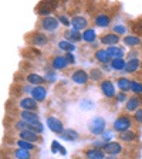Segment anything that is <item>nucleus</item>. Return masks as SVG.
Listing matches in <instances>:
<instances>
[{"label":"nucleus","mask_w":142,"mask_h":159,"mask_svg":"<svg viewBox=\"0 0 142 159\" xmlns=\"http://www.w3.org/2000/svg\"><path fill=\"white\" fill-rule=\"evenodd\" d=\"M26 83L29 84H31V85H34V87H37V85H43L44 83H46V80H44V77L43 75H40V74H27L26 75Z\"/></svg>","instance_id":"nucleus-20"},{"label":"nucleus","mask_w":142,"mask_h":159,"mask_svg":"<svg viewBox=\"0 0 142 159\" xmlns=\"http://www.w3.org/2000/svg\"><path fill=\"white\" fill-rule=\"evenodd\" d=\"M64 57H66V60L68 61V64H76V57L73 56V53H66Z\"/></svg>","instance_id":"nucleus-43"},{"label":"nucleus","mask_w":142,"mask_h":159,"mask_svg":"<svg viewBox=\"0 0 142 159\" xmlns=\"http://www.w3.org/2000/svg\"><path fill=\"white\" fill-rule=\"evenodd\" d=\"M68 66L70 64L64 56H56L51 60V67L54 68V71H56V70H61V71H63V70H66Z\"/></svg>","instance_id":"nucleus-18"},{"label":"nucleus","mask_w":142,"mask_h":159,"mask_svg":"<svg viewBox=\"0 0 142 159\" xmlns=\"http://www.w3.org/2000/svg\"><path fill=\"white\" fill-rule=\"evenodd\" d=\"M103 138H101V141H104L105 143H108V142H112V138H114V132L112 131H105V132L103 134Z\"/></svg>","instance_id":"nucleus-38"},{"label":"nucleus","mask_w":142,"mask_h":159,"mask_svg":"<svg viewBox=\"0 0 142 159\" xmlns=\"http://www.w3.org/2000/svg\"><path fill=\"white\" fill-rule=\"evenodd\" d=\"M13 159H33L34 155L29 151H24V149H20V148H10L9 149Z\"/></svg>","instance_id":"nucleus-17"},{"label":"nucleus","mask_w":142,"mask_h":159,"mask_svg":"<svg viewBox=\"0 0 142 159\" xmlns=\"http://www.w3.org/2000/svg\"><path fill=\"white\" fill-rule=\"evenodd\" d=\"M107 53H108V56L111 57V58H122L124 57V48L122 47H118V46H109L107 47Z\"/></svg>","instance_id":"nucleus-25"},{"label":"nucleus","mask_w":142,"mask_h":159,"mask_svg":"<svg viewBox=\"0 0 142 159\" xmlns=\"http://www.w3.org/2000/svg\"><path fill=\"white\" fill-rule=\"evenodd\" d=\"M70 78H71V81H74L76 84H80V85L87 84L89 81L88 73L83 68H77V70H74V71H71V73H70Z\"/></svg>","instance_id":"nucleus-6"},{"label":"nucleus","mask_w":142,"mask_h":159,"mask_svg":"<svg viewBox=\"0 0 142 159\" xmlns=\"http://www.w3.org/2000/svg\"><path fill=\"white\" fill-rule=\"evenodd\" d=\"M103 151L108 156H118L119 153H122L124 146H122V143H121V142H114V141H112V142L104 143Z\"/></svg>","instance_id":"nucleus-8"},{"label":"nucleus","mask_w":142,"mask_h":159,"mask_svg":"<svg viewBox=\"0 0 142 159\" xmlns=\"http://www.w3.org/2000/svg\"><path fill=\"white\" fill-rule=\"evenodd\" d=\"M39 26H40V29L44 30V31H56V30L58 29L60 23L56 17L48 16V17H41L39 21Z\"/></svg>","instance_id":"nucleus-4"},{"label":"nucleus","mask_w":142,"mask_h":159,"mask_svg":"<svg viewBox=\"0 0 142 159\" xmlns=\"http://www.w3.org/2000/svg\"><path fill=\"white\" fill-rule=\"evenodd\" d=\"M122 41H124V44L125 46H128V47H136V46H139V44H142V40L139 39V37H136V36H125L122 39Z\"/></svg>","instance_id":"nucleus-29"},{"label":"nucleus","mask_w":142,"mask_h":159,"mask_svg":"<svg viewBox=\"0 0 142 159\" xmlns=\"http://www.w3.org/2000/svg\"><path fill=\"white\" fill-rule=\"evenodd\" d=\"M70 21H71V29L76 31H84L88 29V19L84 16H74Z\"/></svg>","instance_id":"nucleus-9"},{"label":"nucleus","mask_w":142,"mask_h":159,"mask_svg":"<svg viewBox=\"0 0 142 159\" xmlns=\"http://www.w3.org/2000/svg\"><path fill=\"white\" fill-rule=\"evenodd\" d=\"M16 114L20 116L21 121L30 124V125H37V124H40V116H39V114L37 112H33V111H23V109H20L19 112H16Z\"/></svg>","instance_id":"nucleus-7"},{"label":"nucleus","mask_w":142,"mask_h":159,"mask_svg":"<svg viewBox=\"0 0 142 159\" xmlns=\"http://www.w3.org/2000/svg\"><path fill=\"white\" fill-rule=\"evenodd\" d=\"M88 75H89V80H91V81H103V78H104V74L99 68H91Z\"/></svg>","instance_id":"nucleus-32"},{"label":"nucleus","mask_w":142,"mask_h":159,"mask_svg":"<svg viewBox=\"0 0 142 159\" xmlns=\"http://www.w3.org/2000/svg\"><path fill=\"white\" fill-rule=\"evenodd\" d=\"M80 108L84 109V111H91V109L95 108V104H94V101H91V99H83L81 104H80Z\"/></svg>","instance_id":"nucleus-36"},{"label":"nucleus","mask_w":142,"mask_h":159,"mask_svg":"<svg viewBox=\"0 0 142 159\" xmlns=\"http://www.w3.org/2000/svg\"><path fill=\"white\" fill-rule=\"evenodd\" d=\"M111 68L114 71H124L125 70V66H126V61L124 58H114L111 63H109Z\"/></svg>","instance_id":"nucleus-30"},{"label":"nucleus","mask_w":142,"mask_h":159,"mask_svg":"<svg viewBox=\"0 0 142 159\" xmlns=\"http://www.w3.org/2000/svg\"><path fill=\"white\" fill-rule=\"evenodd\" d=\"M61 148H63V146L60 145L57 141H53V143H51V151H53L54 153H56V152H60V151H61Z\"/></svg>","instance_id":"nucleus-42"},{"label":"nucleus","mask_w":142,"mask_h":159,"mask_svg":"<svg viewBox=\"0 0 142 159\" xmlns=\"http://www.w3.org/2000/svg\"><path fill=\"white\" fill-rule=\"evenodd\" d=\"M47 125L54 134H58V135H61L64 132V129H66L63 122L60 119H57L56 116H47Z\"/></svg>","instance_id":"nucleus-13"},{"label":"nucleus","mask_w":142,"mask_h":159,"mask_svg":"<svg viewBox=\"0 0 142 159\" xmlns=\"http://www.w3.org/2000/svg\"><path fill=\"white\" fill-rule=\"evenodd\" d=\"M118 138L121 142H134V141L138 139V132L129 129V131H126V132H124V134H119Z\"/></svg>","instance_id":"nucleus-26"},{"label":"nucleus","mask_w":142,"mask_h":159,"mask_svg":"<svg viewBox=\"0 0 142 159\" xmlns=\"http://www.w3.org/2000/svg\"><path fill=\"white\" fill-rule=\"evenodd\" d=\"M112 30H114L112 33L118 34V36H119V34L122 36V34H125V31H126V29L122 26V24H117V26H114V27H112Z\"/></svg>","instance_id":"nucleus-40"},{"label":"nucleus","mask_w":142,"mask_h":159,"mask_svg":"<svg viewBox=\"0 0 142 159\" xmlns=\"http://www.w3.org/2000/svg\"><path fill=\"white\" fill-rule=\"evenodd\" d=\"M134 36H142V19H138L135 21H132V26H131Z\"/></svg>","instance_id":"nucleus-34"},{"label":"nucleus","mask_w":142,"mask_h":159,"mask_svg":"<svg viewBox=\"0 0 142 159\" xmlns=\"http://www.w3.org/2000/svg\"><path fill=\"white\" fill-rule=\"evenodd\" d=\"M17 107L23 111H33V112L39 109V104L31 97H23V98L17 99Z\"/></svg>","instance_id":"nucleus-5"},{"label":"nucleus","mask_w":142,"mask_h":159,"mask_svg":"<svg viewBox=\"0 0 142 159\" xmlns=\"http://www.w3.org/2000/svg\"><path fill=\"white\" fill-rule=\"evenodd\" d=\"M132 119L135 121L138 125H142V108H139L138 111H135L132 115Z\"/></svg>","instance_id":"nucleus-39"},{"label":"nucleus","mask_w":142,"mask_h":159,"mask_svg":"<svg viewBox=\"0 0 142 159\" xmlns=\"http://www.w3.org/2000/svg\"><path fill=\"white\" fill-rule=\"evenodd\" d=\"M64 39L67 40V41H70V43H77V41H81L83 40V37H81V33L80 31H76V30L70 29V30H66L64 31Z\"/></svg>","instance_id":"nucleus-24"},{"label":"nucleus","mask_w":142,"mask_h":159,"mask_svg":"<svg viewBox=\"0 0 142 159\" xmlns=\"http://www.w3.org/2000/svg\"><path fill=\"white\" fill-rule=\"evenodd\" d=\"M121 41V36L115 33H105V34H101L99 37V43L104 44V46H117V44Z\"/></svg>","instance_id":"nucleus-11"},{"label":"nucleus","mask_w":142,"mask_h":159,"mask_svg":"<svg viewBox=\"0 0 142 159\" xmlns=\"http://www.w3.org/2000/svg\"><path fill=\"white\" fill-rule=\"evenodd\" d=\"M115 99L118 101V102H124V101H126V93H119L115 95Z\"/></svg>","instance_id":"nucleus-44"},{"label":"nucleus","mask_w":142,"mask_h":159,"mask_svg":"<svg viewBox=\"0 0 142 159\" xmlns=\"http://www.w3.org/2000/svg\"><path fill=\"white\" fill-rule=\"evenodd\" d=\"M131 128H132V119L126 114H121L119 116H117V119L112 124V129L118 134H124Z\"/></svg>","instance_id":"nucleus-2"},{"label":"nucleus","mask_w":142,"mask_h":159,"mask_svg":"<svg viewBox=\"0 0 142 159\" xmlns=\"http://www.w3.org/2000/svg\"><path fill=\"white\" fill-rule=\"evenodd\" d=\"M61 138L66 139V141H77L80 138V135L74 129H64V132L61 134Z\"/></svg>","instance_id":"nucleus-31"},{"label":"nucleus","mask_w":142,"mask_h":159,"mask_svg":"<svg viewBox=\"0 0 142 159\" xmlns=\"http://www.w3.org/2000/svg\"><path fill=\"white\" fill-rule=\"evenodd\" d=\"M84 156L87 159H104L107 158V153L103 151V148H89L84 151Z\"/></svg>","instance_id":"nucleus-16"},{"label":"nucleus","mask_w":142,"mask_h":159,"mask_svg":"<svg viewBox=\"0 0 142 159\" xmlns=\"http://www.w3.org/2000/svg\"><path fill=\"white\" fill-rule=\"evenodd\" d=\"M26 40L30 44H33V46H36V47H43L48 43L47 36L44 33H40V31H33V33L27 34Z\"/></svg>","instance_id":"nucleus-3"},{"label":"nucleus","mask_w":142,"mask_h":159,"mask_svg":"<svg viewBox=\"0 0 142 159\" xmlns=\"http://www.w3.org/2000/svg\"><path fill=\"white\" fill-rule=\"evenodd\" d=\"M56 19L58 20V23H61L63 26H66V27H68V26H71V21L68 20V17L67 16H64V14H57L56 16Z\"/></svg>","instance_id":"nucleus-37"},{"label":"nucleus","mask_w":142,"mask_h":159,"mask_svg":"<svg viewBox=\"0 0 142 159\" xmlns=\"http://www.w3.org/2000/svg\"><path fill=\"white\" fill-rule=\"evenodd\" d=\"M31 98L36 101V102H43L44 99L47 97V89L44 85H37V87H33L31 89Z\"/></svg>","instance_id":"nucleus-15"},{"label":"nucleus","mask_w":142,"mask_h":159,"mask_svg":"<svg viewBox=\"0 0 142 159\" xmlns=\"http://www.w3.org/2000/svg\"><path fill=\"white\" fill-rule=\"evenodd\" d=\"M94 57H95V60L98 61V63H101V64H109L111 61H112V58L108 56V53H107L105 48L97 50L95 54H94Z\"/></svg>","instance_id":"nucleus-21"},{"label":"nucleus","mask_w":142,"mask_h":159,"mask_svg":"<svg viewBox=\"0 0 142 159\" xmlns=\"http://www.w3.org/2000/svg\"><path fill=\"white\" fill-rule=\"evenodd\" d=\"M88 131H89V134L94 136L103 135L107 131V121L99 115L94 116V118L89 119V122H88Z\"/></svg>","instance_id":"nucleus-1"},{"label":"nucleus","mask_w":142,"mask_h":159,"mask_svg":"<svg viewBox=\"0 0 142 159\" xmlns=\"http://www.w3.org/2000/svg\"><path fill=\"white\" fill-rule=\"evenodd\" d=\"M131 91L135 95H142V83H139L136 80H131Z\"/></svg>","instance_id":"nucleus-35"},{"label":"nucleus","mask_w":142,"mask_h":159,"mask_svg":"<svg viewBox=\"0 0 142 159\" xmlns=\"http://www.w3.org/2000/svg\"><path fill=\"white\" fill-rule=\"evenodd\" d=\"M58 48L66 51V53H73L74 50H76V46L73 43L67 41V40H61V41H58Z\"/></svg>","instance_id":"nucleus-33"},{"label":"nucleus","mask_w":142,"mask_h":159,"mask_svg":"<svg viewBox=\"0 0 142 159\" xmlns=\"http://www.w3.org/2000/svg\"><path fill=\"white\" fill-rule=\"evenodd\" d=\"M13 143L16 145V148L24 149V151H29V152H31V153L39 151V148H37L36 143L27 142V141H23V139H16V141H13Z\"/></svg>","instance_id":"nucleus-19"},{"label":"nucleus","mask_w":142,"mask_h":159,"mask_svg":"<svg viewBox=\"0 0 142 159\" xmlns=\"http://www.w3.org/2000/svg\"><path fill=\"white\" fill-rule=\"evenodd\" d=\"M17 138L23 139V141H27V142H31V143H36V142H39V141L41 142V138H40L39 134L33 132V131H29V129L17 132Z\"/></svg>","instance_id":"nucleus-14"},{"label":"nucleus","mask_w":142,"mask_h":159,"mask_svg":"<svg viewBox=\"0 0 142 159\" xmlns=\"http://www.w3.org/2000/svg\"><path fill=\"white\" fill-rule=\"evenodd\" d=\"M99 89H101V93L107 97V98H115L117 93H115V87L114 84L109 81V80H103L101 83H99Z\"/></svg>","instance_id":"nucleus-10"},{"label":"nucleus","mask_w":142,"mask_h":159,"mask_svg":"<svg viewBox=\"0 0 142 159\" xmlns=\"http://www.w3.org/2000/svg\"><path fill=\"white\" fill-rule=\"evenodd\" d=\"M139 67H141V60L139 58H131V60L126 61V66H125V70H124V71L128 73V74H134L139 70Z\"/></svg>","instance_id":"nucleus-22"},{"label":"nucleus","mask_w":142,"mask_h":159,"mask_svg":"<svg viewBox=\"0 0 142 159\" xmlns=\"http://www.w3.org/2000/svg\"><path fill=\"white\" fill-rule=\"evenodd\" d=\"M81 37H83V41H85V43H95V40H97L95 30L94 29L84 30L83 33H81Z\"/></svg>","instance_id":"nucleus-28"},{"label":"nucleus","mask_w":142,"mask_h":159,"mask_svg":"<svg viewBox=\"0 0 142 159\" xmlns=\"http://www.w3.org/2000/svg\"><path fill=\"white\" fill-rule=\"evenodd\" d=\"M44 80H46L47 83H53L54 80H56V71L54 70H51V71H48V73L44 75Z\"/></svg>","instance_id":"nucleus-41"},{"label":"nucleus","mask_w":142,"mask_h":159,"mask_svg":"<svg viewBox=\"0 0 142 159\" xmlns=\"http://www.w3.org/2000/svg\"><path fill=\"white\" fill-rule=\"evenodd\" d=\"M139 108H142V98L138 95H134L131 98L126 99L125 104V111L126 112H135Z\"/></svg>","instance_id":"nucleus-12"},{"label":"nucleus","mask_w":142,"mask_h":159,"mask_svg":"<svg viewBox=\"0 0 142 159\" xmlns=\"http://www.w3.org/2000/svg\"><path fill=\"white\" fill-rule=\"evenodd\" d=\"M117 87L122 93H126L131 89V80L126 78V77H119V78H117Z\"/></svg>","instance_id":"nucleus-27"},{"label":"nucleus","mask_w":142,"mask_h":159,"mask_svg":"<svg viewBox=\"0 0 142 159\" xmlns=\"http://www.w3.org/2000/svg\"><path fill=\"white\" fill-rule=\"evenodd\" d=\"M94 23L98 27H108L111 24V17L105 13H99L94 17Z\"/></svg>","instance_id":"nucleus-23"}]
</instances>
